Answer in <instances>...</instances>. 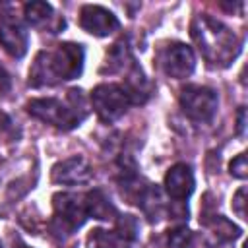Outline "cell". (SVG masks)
I'll return each mask as SVG.
<instances>
[{
  "label": "cell",
  "instance_id": "obj_12",
  "mask_svg": "<svg viewBox=\"0 0 248 248\" xmlns=\"http://www.w3.org/2000/svg\"><path fill=\"white\" fill-rule=\"evenodd\" d=\"M25 21L37 29H50V33H58L64 27V19L54 16V10L46 2H29L23 6Z\"/></svg>",
  "mask_w": 248,
  "mask_h": 248
},
{
  "label": "cell",
  "instance_id": "obj_22",
  "mask_svg": "<svg viewBox=\"0 0 248 248\" xmlns=\"http://www.w3.org/2000/svg\"><path fill=\"white\" fill-rule=\"evenodd\" d=\"M14 248H29V246H25L23 242H16V246H14Z\"/></svg>",
  "mask_w": 248,
  "mask_h": 248
},
{
  "label": "cell",
  "instance_id": "obj_17",
  "mask_svg": "<svg viewBox=\"0 0 248 248\" xmlns=\"http://www.w3.org/2000/svg\"><path fill=\"white\" fill-rule=\"evenodd\" d=\"M116 232H118L120 238L132 240V238H136L138 225H136V221H134L130 215H124V217H120L118 223H116Z\"/></svg>",
  "mask_w": 248,
  "mask_h": 248
},
{
  "label": "cell",
  "instance_id": "obj_3",
  "mask_svg": "<svg viewBox=\"0 0 248 248\" xmlns=\"http://www.w3.org/2000/svg\"><path fill=\"white\" fill-rule=\"evenodd\" d=\"M27 112L41 122H46L60 130H72L79 126V122L85 118V103L79 89H70L68 99L60 101L54 97L46 99H33L27 103Z\"/></svg>",
  "mask_w": 248,
  "mask_h": 248
},
{
  "label": "cell",
  "instance_id": "obj_23",
  "mask_svg": "<svg viewBox=\"0 0 248 248\" xmlns=\"http://www.w3.org/2000/svg\"><path fill=\"white\" fill-rule=\"evenodd\" d=\"M0 248H4V246H2V240H0Z\"/></svg>",
  "mask_w": 248,
  "mask_h": 248
},
{
  "label": "cell",
  "instance_id": "obj_11",
  "mask_svg": "<svg viewBox=\"0 0 248 248\" xmlns=\"http://www.w3.org/2000/svg\"><path fill=\"white\" fill-rule=\"evenodd\" d=\"M194 172L186 163L172 165L165 174V190L176 202H184L186 198H190L194 192Z\"/></svg>",
  "mask_w": 248,
  "mask_h": 248
},
{
  "label": "cell",
  "instance_id": "obj_18",
  "mask_svg": "<svg viewBox=\"0 0 248 248\" xmlns=\"http://www.w3.org/2000/svg\"><path fill=\"white\" fill-rule=\"evenodd\" d=\"M17 128L12 122V118L4 112H0V141H12L17 140Z\"/></svg>",
  "mask_w": 248,
  "mask_h": 248
},
{
  "label": "cell",
  "instance_id": "obj_15",
  "mask_svg": "<svg viewBox=\"0 0 248 248\" xmlns=\"http://www.w3.org/2000/svg\"><path fill=\"white\" fill-rule=\"evenodd\" d=\"M211 231H213L217 236H221V238H236V236L240 234L238 227H234L232 223H229V221H227L225 217H221V215H217V217L213 219Z\"/></svg>",
  "mask_w": 248,
  "mask_h": 248
},
{
  "label": "cell",
  "instance_id": "obj_10",
  "mask_svg": "<svg viewBox=\"0 0 248 248\" xmlns=\"http://www.w3.org/2000/svg\"><path fill=\"white\" fill-rule=\"evenodd\" d=\"M79 25L83 31H87L89 35H95V37H107L110 35L112 31L118 29V19L112 12H108L107 8L103 6H93V4H87L81 8L79 12Z\"/></svg>",
  "mask_w": 248,
  "mask_h": 248
},
{
  "label": "cell",
  "instance_id": "obj_1",
  "mask_svg": "<svg viewBox=\"0 0 248 248\" xmlns=\"http://www.w3.org/2000/svg\"><path fill=\"white\" fill-rule=\"evenodd\" d=\"M190 33L203 58L217 68H227L240 52V41L227 25L202 14L192 19Z\"/></svg>",
  "mask_w": 248,
  "mask_h": 248
},
{
  "label": "cell",
  "instance_id": "obj_16",
  "mask_svg": "<svg viewBox=\"0 0 248 248\" xmlns=\"http://www.w3.org/2000/svg\"><path fill=\"white\" fill-rule=\"evenodd\" d=\"M192 246V232L186 227H176L169 231V248H190Z\"/></svg>",
  "mask_w": 248,
  "mask_h": 248
},
{
  "label": "cell",
  "instance_id": "obj_7",
  "mask_svg": "<svg viewBox=\"0 0 248 248\" xmlns=\"http://www.w3.org/2000/svg\"><path fill=\"white\" fill-rule=\"evenodd\" d=\"M159 64H161V70L169 78L184 79V78H188L194 72L196 58H194V52H192V48L188 45H184V43H170V45H167L161 50Z\"/></svg>",
  "mask_w": 248,
  "mask_h": 248
},
{
  "label": "cell",
  "instance_id": "obj_5",
  "mask_svg": "<svg viewBox=\"0 0 248 248\" xmlns=\"http://www.w3.org/2000/svg\"><path fill=\"white\" fill-rule=\"evenodd\" d=\"M91 105L103 122H114L128 110L130 99L124 87L116 83H103L91 91Z\"/></svg>",
  "mask_w": 248,
  "mask_h": 248
},
{
  "label": "cell",
  "instance_id": "obj_19",
  "mask_svg": "<svg viewBox=\"0 0 248 248\" xmlns=\"http://www.w3.org/2000/svg\"><path fill=\"white\" fill-rule=\"evenodd\" d=\"M229 172L234 178H246L248 176V165H246V153H238L231 165H229Z\"/></svg>",
  "mask_w": 248,
  "mask_h": 248
},
{
  "label": "cell",
  "instance_id": "obj_4",
  "mask_svg": "<svg viewBox=\"0 0 248 248\" xmlns=\"http://www.w3.org/2000/svg\"><path fill=\"white\" fill-rule=\"evenodd\" d=\"M182 112L194 122H209L217 112V93L205 85H186L178 97Z\"/></svg>",
  "mask_w": 248,
  "mask_h": 248
},
{
  "label": "cell",
  "instance_id": "obj_20",
  "mask_svg": "<svg viewBox=\"0 0 248 248\" xmlns=\"http://www.w3.org/2000/svg\"><path fill=\"white\" fill-rule=\"evenodd\" d=\"M244 205H246V188L242 186V188L234 194V198H232V209H234V213H236L240 219H246V209H244Z\"/></svg>",
  "mask_w": 248,
  "mask_h": 248
},
{
  "label": "cell",
  "instance_id": "obj_14",
  "mask_svg": "<svg viewBox=\"0 0 248 248\" xmlns=\"http://www.w3.org/2000/svg\"><path fill=\"white\" fill-rule=\"evenodd\" d=\"M120 240L116 231L93 229L87 236V248H120Z\"/></svg>",
  "mask_w": 248,
  "mask_h": 248
},
{
  "label": "cell",
  "instance_id": "obj_8",
  "mask_svg": "<svg viewBox=\"0 0 248 248\" xmlns=\"http://www.w3.org/2000/svg\"><path fill=\"white\" fill-rule=\"evenodd\" d=\"M27 31L19 17H16L12 12L0 14V45L2 48L14 56L21 58L27 52Z\"/></svg>",
  "mask_w": 248,
  "mask_h": 248
},
{
  "label": "cell",
  "instance_id": "obj_6",
  "mask_svg": "<svg viewBox=\"0 0 248 248\" xmlns=\"http://www.w3.org/2000/svg\"><path fill=\"white\" fill-rule=\"evenodd\" d=\"M52 205H54V221L58 223V229L64 231L66 234H72L89 217L85 207V196L58 192L52 198Z\"/></svg>",
  "mask_w": 248,
  "mask_h": 248
},
{
  "label": "cell",
  "instance_id": "obj_9",
  "mask_svg": "<svg viewBox=\"0 0 248 248\" xmlns=\"http://www.w3.org/2000/svg\"><path fill=\"white\" fill-rule=\"evenodd\" d=\"M93 176V169L89 165V161L81 155H74L68 157L60 163H56L50 170V178L56 184H64V186H76V184H85L89 182Z\"/></svg>",
  "mask_w": 248,
  "mask_h": 248
},
{
  "label": "cell",
  "instance_id": "obj_13",
  "mask_svg": "<svg viewBox=\"0 0 248 248\" xmlns=\"http://www.w3.org/2000/svg\"><path fill=\"white\" fill-rule=\"evenodd\" d=\"M85 207H87V215L95 217V219H112V215L116 213L110 200L105 196L103 190H93L89 194H85Z\"/></svg>",
  "mask_w": 248,
  "mask_h": 248
},
{
  "label": "cell",
  "instance_id": "obj_21",
  "mask_svg": "<svg viewBox=\"0 0 248 248\" xmlns=\"http://www.w3.org/2000/svg\"><path fill=\"white\" fill-rule=\"evenodd\" d=\"M244 116H246V110H244V107L238 110V134L242 136L244 134Z\"/></svg>",
  "mask_w": 248,
  "mask_h": 248
},
{
  "label": "cell",
  "instance_id": "obj_2",
  "mask_svg": "<svg viewBox=\"0 0 248 248\" xmlns=\"http://www.w3.org/2000/svg\"><path fill=\"white\" fill-rule=\"evenodd\" d=\"M83 70V48L76 43L56 45L52 50H41L29 68V85L43 87L74 79Z\"/></svg>",
  "mask_w": 248,
  "mask_h": 248
}]
</instances>
